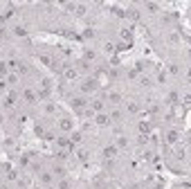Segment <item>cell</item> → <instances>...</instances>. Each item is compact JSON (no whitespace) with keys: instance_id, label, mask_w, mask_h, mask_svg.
Instances as JSON below:
<instances>
[{"instance_id":"obj_1","label":"cell","mask_w":191,"mask_h":189,"mask_svg":"<svg viewBox=\"0 0 191 189\" xmlns=\"http://www.w3.org/2000/svg\"><path fill=\"white\" fill-rule=\"evenodd\" d=\"M97 124H99V126H106V124H108V115L99 113V115H97Z\"/></svg>"},{"instance_id":"obj_2","label":"cell","mask_w":191,"mask_h":189,"mask_svg":"<svg viewBox=\"0 0 191 189\" xmlns=\"http://www.w3.org/2000/svg\"><path fill=\"white\" fill-rule=\"evenodd\" d=\"M72 106H77V108H83V106H86V99H83V97H77V99H72Z\"/></svg>"},{"instance_id":"obj_3","label":"cell","mask_w":191,"mask_h":189,"mask_svg":"<svg viewBox=\"0 0 191 189\" xmlns=\"http://www.w3.org/2000/svg\"><path fill=\"white\" fill-rule=\"evenodd\" d=\"M74 9H77V16H83V14L88 11V7H86V5H77Z\"/></svg>"},{"instance_id":"obj_4","label":"cell","mask_w":191,"mask_h":189,"mask_svg":"<svg viewBox=\"0 0 191 189\" xmlns=\"http://www.w3.org/2000/svg\"><path fill=\"white\" fill-rule=\"evenodd\" d=\"M104 153H106V158H113V155L117 153V149H115V146H108V149H106Z\"/></svg>"},{"instance_id":"obj_5","label":"cell","mask_w":191,"mask_h":189,"mask_svg":"<svg viewBox=\"0 0 191 189\" xmlns=\"http://www.w3.org/2000/svg\"><path fill=\"white\" fill-rule=\"evenodd\" d=\"M65 77H68V79H77V70L68 68V70H65Z\"/></svg>"},{"instance_id":"obj_6","label":"cell","mask_w":191,"mask_h":189,"mask_svg":"<svg viewBox=\"0 0 191 189\" xmlns=\"http://www.w3.org/2000/svg\"><path fill=\"white\" fill-rule=\"evenodd\" d=\"M61 129H63V131H70V129H72V122L63 120V122H61Z\"/></svg>"},{"instance_id":"obj_7","label":"cell","mask_w":191,"mask_h":189,"mask_svg":"<svg viewBox=\"0 0 191 189\" xmlns=\"http://www.w3.org/2000/svg\"><path fill=\"white\" fill-rule=\"evenodd\" d=\"M92 108H95V110H101V108H104V104H101V101H99V99H97V101L92 104Z\"/></svg>"},{"instance_id":"obj_8","label":"cell","mask_w":191,"mask_h":189,"mask_svg":"<svg viewBox=\"0 0 191 189\" xmlns=\"http://www.w3.org/2000/svg\"><path fill=\"white\" fill-rule=\"evenodd\" d=\"M9 83H11V86H16V83H18V74H11V77H9Z\"/></svg>"},{"instance_id":"obj_9","label":"cell","mask_w":191,"mask_h":189,"mask_svg":"<svg viewBox=\"0 0 191 189\" xmlns=\"http://www.w3.org/2000/svg\"><path fill=\"white\" fill-rule=\"evenodd\" d=\"M59 189H70V182H61V185H59Z\"/></svg>"}]
</instances>
